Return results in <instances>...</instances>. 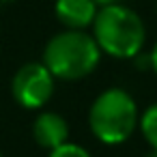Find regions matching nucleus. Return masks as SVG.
Wrapping results in <instances>:
<instances>
[{"label":"nucleus","instance_id":"4","mask_svg":"<svg viewBox=\"0 0 157 157\" xmlns=\"http://www.w3.org/2000/svg\"><path fill=\"white\" fill-rule=\"evenodd\" d=\"M54 75L41 63H26L17 69L11 80V95L13 99L26 110L43 108L54 95Z\"/></svg>","mask_w":157,"mask_h":157},{"label":"nucleus","instance_id":"12","mask_svg":"<svg viewBox=\"0 0 157 157\" xmlns=\"http://www.w3.org/2000/svg\"><path fill=\"white\" fill-rule=\"evenodd\" d=\"M5 2H15V0H5Z\"/></svg>","mask_w":157,"mask_h":157},{"label":"nucleus","instance_id":"6","mask_svg":"<svg viewBox=\"0 0 157 157\" xmlns=\"http://www.w3.org/2000/svg\"><path fill=\"white\" fill-rule=\"evenodd\" d=\"M33 136L41 148L54 151L60 144L69 142V125L58 112H41L35 118Z\"/></svg>","mask_w":157,"mask_h":157},{"label":"nucleus","instance_id":"1","mask_svg":"<svg viewBox=\"0 0 157 157\" xmlns=\"http://www.w3.org/2000/svg\"><path fill=\"white\" fill-rule=\"evenodd\" d=\"M93 37L103 54L118 60H133L146 41V28L142 17L125 5L99 7L93 22Z\"/></svg>","mask_w":157,"mask_h":157},{"label":"nucleus","instance_id":"9","mask_svg":"<svg viewBox=\"0 0 157 157\" xmlns=\"http://www.w3.org/2000/svg\"><path fill=\"white\" fill-rule=\"evenodd\" d=\"M151 71L157 75V43H155L153 50H151Z\"/></svg>","mask_w":157,"mask_h":157},{"label":"nucleus","instance_id":"13","mask_svg":"<svg viewBox=\"0 0 157 157\" xmlns=\"http://www.w3.org/2000/svg\"><path fill=\"white\" fill-rule=\"evenodd\" d=\"M0 157H2V155H0Z\"/></svg>","mask_w":157,"mask_h":157},{"label":"nucleus","instance_id":"7","mask_svg":"<svg viewBox=\"0 0 157 157\" xmlns=\"http://www.w3.org/2000/svg\"><path fill=\"white\" fill-rule=\"evenodd\" d=\"M142 138L148 142L151 148H157V103H151L142 114H140V123H138Z\"/></svg>","mask_w":157,"mask_h":157},{"label":"nucleus","instance_id":"3","mask_svg":"<svg viewBox=\"0 0 157 157\" xmlns=\"http://www.w3.org/2000/svg\"><path fill=\"white\" fill-rule=\"evenodd\" d=\"M101 48L84 30H63L54 35L43 50V65L54 78L75 82L90 75L101 60Z\"/></svg>","mask_w":157,"mask_h":157},{"label":"nucleus","instance_id":"5","mask_svg":"<svg viewBox=\"0 0 157 157\" xmlns=\"http://www.w3.org/2000/svg\"><path fill=\"white\" fill-rule=\"evenodd\" d=\"M99 5L95 0H56L54 15L69 30H86L97 17Z\"/></svg>","mask_w":157,"mask_h":157},{"label":"nucleus","instance_id":"8","mask_svg":"<svg viewBox=\"0 0 157 157\" xmlns=\"http://www.w3.org/2000/svg\"><path fill=\"white\" fill-rule=\"evenodd\" d=\"M50 157H90V153L80 146V144H73V142H65L60 144L58 148L50 151Z\"/></svg>","mask_w":157,"mask_h":157},{"label":"nucleus","instance_id":"11","mask_svg":"<svg viewBox=\"0 0 157 157\" xmlns=\"http://www.w3.org/2000/svg\"><path fill=\"white\" fill-rule=\"evenodd\" d=\"M146 157H157V148H151V151H148V155H146Z\"/></svg>","mask_w":157,"mask_h":157},{"label":"nucleus","instance_id":"10","mask_svg":"<svg viewBox=\"0 0 157 157\" xmlns=\"http://www.w3.org/2000/svg\"><path fill=\"white\" fill-rule=\"evenodd\" d=\"M95 2H97L99 7H108V5H118L121 0H95Z\"/></svg>","mask_w":157,"mask_h":157},{"label":"nucleus","instance_id":"2","mask_svg":"<svg viewBox=\"0 0 157 157\" xmlns=\"http://www.w3.org/2000/svg\"><path fill=\"white\" fill-rule=\"evenodd\" d=\"M140 123V110L136 99L118 86L99 93L88 110V127L93 136L108 146L127 142Z\"/></svg>","mask_w":157,"mask_h":157}]
</instances>
